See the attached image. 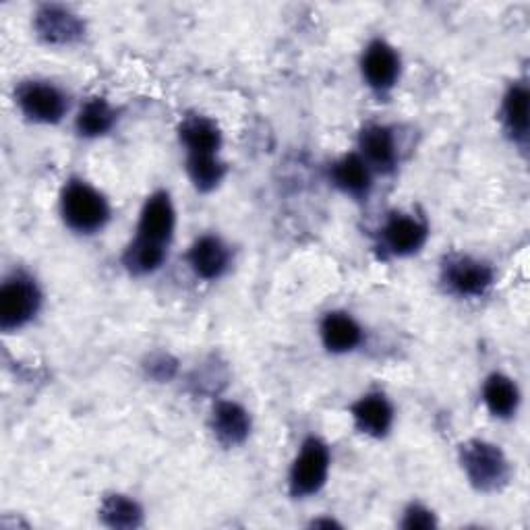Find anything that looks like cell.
<instances>
[{
    "mask_svg": "<svg viewBox=\"0 0 530 530\" xmlns=\"http://www.w3.org/2000/svg\"><path fill=\"white\" fill-rule=\"evenodd\" d=\"M462 464L470 483L485 491L499 487L508 479V462L502 450L485 441H470L462 446Z\"/></svg>",
    "mask_w": 530,
    "mask_h": 530,
    "instance_id": "6da1fadb",
    "label": "cell"
},
{
    "mask_svg": "<svg viewBox=\"0 0 530 530\" xmlns=\"http://www.w3.org/2000/svg\"><path fill=\"white\" fill-rule=\"evenodd\" d=\"M63 214L75 230L92 232L106 224L108 205L92 187L85 183H71L63 195Z\"/></svg>",
    "mask_w": 530,
    "mask_h": 530,
    "instance_id": "7a4b0ae2",
    "label": "cell"
},
{
    "mask_svg": "<svg viewBox=\"0 0 530 530\" xmlns=\"http://www.w3.org/2000/svg\"><path fill=\"white\" fill-rule=\"evenodd\" d=\"M328 468H330L328 448L315 437L307 439L290 473L292 493L297 497L317 493L328 479Z\"/></svg>",
    "mask_w": 530,
    "mask_h": 530,
    "instance_id": "3957f363",
    "label": "cell"
},
{
    "mask_svg": "<svg viewBox=\"0 0 530 530\" xmlns=\"http://www.w3.org/2000/svg\"><path fill=\"white\" fill-rule=\"evenodd\" d=\"M40 305L38 288L23 278L9 280L0 290V326L5 330L21 328L32 319Z\"/></svg>",
    "mask_w": 530,
    "mask_h": 530,
    "instance_id": "277c9868",
    "label": "cell"
},
{
    "mask_svg": "<svg viewBox=\"0 0 530 530\" xmlns=\"http://www.w3.org/2000/svg\"><path fill=\"white\" fill-rule=\"evenodd\" d=\"M23 112L38 123H56L65 114V96L46 83H25L19 90Z\"/></svg>",
    "mask_w": 530,
    "mask_h": 530,
    "instance_id": "5b68a950",
    "label": "cell"
},
{
    "mask_svg": "<svg viewBox=\"0 0 530 530\" xmlns=\"http://www.w3.org/2000/svg\"><path fill=\"white\" fill-rule=\"evenodd\" d=\"M174 230V210L166 193L147 199L139 220V239L166 245Z\"/></svg>",
    "mask_w": 530,
    "mask_h": 530,
    "instance_id": "8992f818",
    "label": "cell"
},
{
    "mask_svg": "<svg viewBox=\"0 0 530 530\" xmlns=\"http://www.w3.org/2000/svg\"><path fill=\"white\" fill-rule=\"evenodd\" d=\"M446 280L458 294H464V297H479V294H483L491 286L493 274L481 261L458 257L448 261Z\"/></svg>",
    "mask_w": 530,
    "mask_h": 530,
    "instance_id": "52a82bcc",
    "label": "cell"
},
{
    "mask_svg": "<svg viewBox=\"0 0 530 530\" xmlns=\"http://www.w3.org/2000/svg\"><path fill=\"white\" fill-rule=\"evenodd\" d=\"M400 71L396 52L386 42H373L363 58V73L375 90H390Z\"/></svg>",
    "mask_w": 530,
    "mask_h": 530,
    "instance_id": "ba28073f",
    "label": "cell"
},
{
    "mask_svg": "<svg viewBox=\"0 0 530 530\" xmlns=\"http://www.w3.org/2000/svg\"><path fill=\"white\" fill-rule=\"evenodd\" d=\"M38 34L52 44H67L83 34V23L61 7H44L36 17Z\"/></svg>",
    "mask_w": 530,
    "mask_h": 530,
    "instance_id": "9c48e42d",
    "label": "cell"
},
{
    "mask_svg": "<svg viewBox=\"0 0 530 530\" xmlns=\"http://www.w3.org/2000/svg\"><path fill=\"white\" fill-rule=\"evenodd\" d=\"M352 415H355V421L361 431L381 437L388 433L392 425L394 410L381 394H369L352 406Z\"/></svg>",
    "mask_w": 530,
    "mask_h": 530,
    "instance_id": "30bf717a",
    "label": "cell"
},
{
    "mask_svg": "<svg viewBox=\"0 0 530 530\" xmlns=\"http://www.w3.org/2000/svg\"><path fill=\"white\" fill-rule=\"evenodd\" d=\"M384 239L390 251H394L396 255H408L423 247L427 239V228L415 218L394 216L384 230Z\"/></svg>",
    "mask_w": 530,
    "mask_h": 530,
    "instance_id": "8fae6325",
    "label": "cell"
},
{
    "mask_svg": "<svg viewBox=\"0 0 530 530\" xmlns=\"http://www.w3.org/2000/svg\"><path fill=\"white\" fill-rule=\"evenodd\" d=\"M191 268L195 270L197 276L205 280H214L222 276L228 265V251L226 247L214 239V237H203L197 241L189 253Z\"/></svg>",
    "mask_w": 530,
    "mask_h": 530,
    "instance_id": "7c38bea8",
    "label": "cell"
},
{
    "mask_svg": "<svg viewBox=\"0 0 530 530\" xmlns=\"http://www.w3.org/2000/svg\"><path fill=\"white\" fill-rule=\"evenodd\" d=\"M251 429V421L247 410L241 408L234 402H222L218 404L214 412V431L216 435L228 446L241 444V441L247 439Z\"/></svg>",
    "mask_w": 530,
    "mask_h": 530,
    "instance_id": "4fadbf2b",
    "label": "cell"
},
{
    "mask_svg": "<svg viewBox=\"0 0 530 530\" xmlns=\"http://www.w3.org/2000/svg\"><path fill=\"white\" fill-rule=\"evenodd\" d=\"M321 336L332 352H348L361 342V328L357 321L344 313H330L321 323Z\"/></svg>",
    "mask_w": 530,
    "mask_h": 530,
    "instance_id": "5bb4252c",
    "label": "cell"
},
{
    "mask_svg": "<svg viewBox=\"0 0 530 530\" xmlns=\"http://www.w3.org/2000/svg\"><path fill=\"white\" fill-rule=\"evenodd\" d=\"M181 139L189 147V156H210L220 147V131L208 119H191L181 127Z\"/></svg>",
    "mask_w": 530,
    "mask_h": 530,
    "instance_id": "9a60e30c",
    "label": "cell"
},
{
    "mask_svg": "<svg viewBox=\"0 0 530 530\" xmlns=\"http://www.w3.org/2000/svg\"><path fill=\"white\" fill-rule=\"evenodd\" d=\"M361 147L379 170H390L396 162V145L386 127H369L361 135Z\"/></svg>",
    "mask_w": 530,
    "mask_h": 530,
    "instance_id": "2e32d148",
    "label": "cell"
},
{
    "mask_svg": "<svg viewBox=\"0 0 530 530\" xmlns=\"http://www.w3.org/2000/svg\"><path fill=\"white\" fill-rule=\"evenodd\" d=\"M336 185L350 195H365L371 185V174L367 164L359 156H346L334 166Z\"/></svg>",
    "mask_w": 530,
    "mask_h": 530,
    "instance_id": "e0dca14e",
    "label": "cell"
},
{
    "mask_svg": "<svg viewBox=\"0 0 530 530\" xmlns=\"http://www.w3.org/2000/svg\"><path fill=\"white\" fill-rule=\"evenodd\" d=\"M485 402L495 417H510L518 406V390L504 375H491L485 384Z\"/></svg>",
    "mask_w": 530,
    "mask_h": 530,
    "instance_id": "ac0fdd59",
    "label": "cell"
},
{
    "mask_svg": "<svg viewBox=\"0 0 530 530\" xmlns=\"http://www.w3.org/2000/svg\"><path fill=\"white\" fill-rule=\"evenodd\" d=\"M164 257H166L164 245L137 237L135 243L125 253V265L133 274H150L160 268Z\"/></svg>",
    "mask_w": 530,
    "mask_h": 530,
    "instance_id": "d6986e66",
    "label": "cell"
},
{
    "mask_svg": "<svg viewBox=\"0 0 530 530\" xmlns=\"http://www.w3.org/2000/svg\"><path fill=\"white\" fill-rule=\"evenodd\" d=\"M114 123V112L104 100H90L87 102L77 119V129L85 137H98L104 135Z\"/></svg>",
    "mask_w": 530,
    "mask_h": 530,
    "instance_id": "ffe728a7",
    "label": "cell"
},
{
    "mask_svg": "<svg viewBox=\"0 0 530 530\" xmlns=\"http://www.w3.org/2000/svg\"><path fill=\"white\" fill-rule=\"evenodd\" d=\"M100 514L112 528H135L141 524V508L125 495L108 497Z\"/></svg>",
    "mask_w": 530,
    "mask_h": 530,
    "instance_id": "44dd1931",
    "label": "cell"
},
{
    "mask_svg": "<svg viewBox=\"0 0 530 530\" xmlns=\"http://www.w3.org/2000/svg\"><path fill=\"white\" fill-rule=\"evenodd\" d=\"M504 114H506V123L510 131L524 139L528 133V90L524 85H516L506 96L504 104Z\"/></svg>",
    "mask_w": 530,
    "mask_h": 530,
    "instance_id": "7402d4cb",
    "label": "cell"
},
{
    "mask_svg": "<svg viewBox=\"0 0 530 530\" xmlns=\"http://www.w3.org/2000/svg\"><path fill=\"white\" fill-rule=\"evenodd\" d=\"M189 176L199 191H210L222 181L224 166L216 160V154L189 156Z\"/></svg>",
    "mask_w": 530,
    "mask_h": 530,
    "instance_id": "603a6c76",
    "label": "cell"
},
{
    "mask_svg": "<svg viewBox=\"0 0 530 530\" xmlns=\"http://www.w3.org/2000/svg\"><path fill=\"white\" fill-rule=\"evenodd\" d=\"M402 526H404V528H410V530L433 528V526H435V518H433V514H431L429 510L415 506V508H410V510L406 512V518H404Z\"/></svg>",
    "mask_w": 530,
    "mask_h": 530,
    "instance_id": "cb8c5ba5",
    "label": "cell"
},
{
    "mask_svg": "<svg viewBox=\"0 0 530 530\" xmlns=\"http://www.w3.org/2000/svg\"><path fill=\"white\" fill-rule=\"evenodd\" d=\"M150 371H152V375H156V371H160L158 373L160 379H170L174 373V363L168 357H160L158 361H152Z\"/></svg>",
    "mask_w": 530,
    "mask_h": 530,
    "instance_id": "d4e9b609",
    "label": "cell"
}]
</instances>
